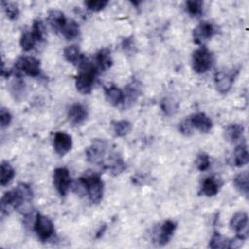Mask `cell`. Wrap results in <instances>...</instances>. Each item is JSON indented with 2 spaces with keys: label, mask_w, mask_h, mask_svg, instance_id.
<instances>
[{
  "label": "cell",
  "mask_w": 249,
  "mask_h": 249,
  "mask_svg": "<svg viewBox=\"0 0 249 249\" xmlns=\"http://www.w3.org/2000/svg\"><path fill=\"white\" fill-rule=\"evenodd\" d=\"M79 74L76 78V88L83 94H89L93 88L97 67L85 56L79 63Z\"/></svg>",
  "instance_id": "obj_1"
},
{
  "label": "cell",
  "mask_w": 249,
  "mask_h": 249,
  "mask_svg": "<svg viewBox=\"0 0 249 249\" xmlns=\"http://www.w3.org/2000/svg\"><path fill=\"white\" fill-rule=\"evenodd\" d=\"M84 194H87L92 203H99L103 196L104 185L100 176L94 172H87L78 179Z\"/></svg>",
  "instance_id": "obj_2"
},
{
  "label": "cell",
  "mask_w": 249,
  "mask_h": 249,
  "mask_svg": "<svg viewBox=\"0 0 249 249\" xmlns=\"http://www.w3.org/2000/svg\"><path fill=\"white\" fill-rule=\"evenodd\" d=\"M213 54L206 47H200L196 49L192 55L193 69L199 74L208 71L213 64Z\"/></svg>",
  "instance_id": "obj_3"
},
{
  "label": "cell",
  "mask_w": 249,
  "mask_h": 249,
  "mask_svg": "<svg viewBox=\"0 0 249 249\" xmlns=\"http://www.w3.org/2000/svg\"><path fill=\"white\" fill-rule=\"evenodd\" d=\"M237 70L223 68L218 70L214 76V83L216 89L220 93H227L232 87L234 78L237 75Z\"/></svg>",
  "instance_id": "obj_4"
},
{
  "label": "cell",
  "mask_w": 249,
  "mask_h": 249,
  "mask_svg": "<svg viewBox=\"0 0 249 249\" xmlns=\"http://www.w3.org/2000/svg\"><path fill=\"white\" fill-rule=\"evenodd\" d=\"M107 143L102 139H95L86 150L88 161L95 164L105 163V156L107 152Z\"/></svg>",
  "instance_id": "obj_5"
},
{
  "label": "cell",
  "mask_w": 249,
  "mask_h": 249,
  "mask_svg": "<svg viewBox=\"0 0 249 249\" xmlns=\"http://www.w3.org/2000/svg\"><path fill=\"white\" fill-rule=\"evenodd\" d=\"M33 228L38 237L43 241L50 239L54 233V228H53V222L48 217L41 214L36 215Z\"/></svg>",
  "instance_id": "obj_6"
},
{
  "label": "cell",
  "mask_w": 249,
  "mask_h": 249,
  "mask_svg": "<svg viewBox=\"0 0 249 249\" xmlns=\"http://www.w3.org/2000/svg\"><path fill=\"white\" fill-rule=\"evenodd\" d=\"M15 68L17 71L22 72L31 77H37L41 73L40 61L32 56L19 57L15 64Z\"/></svg>",
  "instance_id": "obj_7"
},
{
  "label": "cell",
  "mask_w": 249,
  "mask_h": 249,
  "mask_svg": "<svg viewBox=\"0 0 249 249\" xmlns=\"http://www.w3.org/2000/svg\"><path fill=\"white\" fill-rule=\"evenodd\" d=\"M71 180L69 171L65 167H57L53 170V185L60 196H65L70 188Z\"/></svg>",
  "instance_id": "obj_8"
},
{
  "label": "cell",
  "mask_w": 249,
  "mask_h": 249,
  "mask_svg": "<svg viewBox=\"0 0 249 249\" xmlns=\"http://www.w3.org/2000/svg\"><path fill=\"white\" fill-rule=\"evenodd\" d=\"M247 225H248V216L244 211L236 212L232 216L230 222V226L231 230H233L236 232V237L241 240H245L247 237V232H248Z\"/></svg>",
  "instance_id": "obj_9"
},
{
  "label": "cell",
  "mask_w": 249,
  "mask_h": 249,
  "mask_svg": "<svg viewBox=\"0 0 249 249\" xmlns=\"http://www.w3.org/2000/svg\"><path fill=\"white\" fill-rule=\"evenodd\" d=\"M216 32L217 30L214 24L208 21H203L194 29V32H193L194 42L196 44H202L205 41L211 39Z\"/></svg>",
  "instance_id": "obj_10"
},
{
  "label": "cell",
  "mask_w": 249,
  "mask_h": 249,
  "mask_svg": "<svg viewBox=\"0 0 249 249\" xmlns=\"http://www.w3.org/2000/svg\"><path fill=\"white\" fill-rule=\"evenodd\" d=\"M18 195V205L16 209H18L23 212V210H27L32 201L33 193L29 185L25 183H20L15 189Z\"/></svg>",
  "instance_id": "obj_11"
},
{
  "label": "cell",
  "mask_w": 249,
  "mask_h": 249,
  "mask_svg": "<svg viewBox=\"0 0 249 249\" xmlns=\"http://www.w3.org/2000/svg\"><path fill=\"white\" fill-rule=\"evenodd\" d=\"M53 148L57 155L64 156L72 148V137L63 131H57L53 137Z\"/></svg>",
  "instance_id": "obj_12"
},
{
  "label": "cell",
  "mask_w": 249,
  "mask_h": 249,
  "mask_svg": "<svg viewBox=\"0 0 249 249\" xmlns=\"http://www.w3.org/2000/svg\"><path fill=\"white\" fill-rule=\"evenodd\" d=\"M189 121L193 126V128L197 129L202 133H207L211 130L213 126V123L211 119L204 113H196L190 116Z\"/></svg>",
  "instance_id": "obj_13"
},
{
  "label": "cell",
  "mask_w": 249,
  "mask_h": 249,
  "mask_svg": "<svg viewBox=\"0 0 249 249\" xmlns=\"http://www.w3.org/2000/svg\"><path fill=\"white\" fill-rule=\"evenodd\" d=\"M67 116L73 124H81L88 118V109L82 103H74L69 107Z\"/></svg>",
  "instance_id": "obj_14"
},
{
  "label": "cell",
  "mask_w": 249,
  "mask_h": 249,
  "mask_svg": "<svg viewBox=\"0 0 249 249\" xmlns=\"http://www.w3.org/2000/svg\"><path fill=\"white\" fill-rule=\"evenodd\" d=\"M142 92L141 89V83L133 79L131 82L126 86L124 90V107H129L132 105L133 102L137 100V98L140 96Z\"/></svg>",
  "instance_id": "obj_15"
},
{
  "label": "cell",
  "mask_w": 249,
  "mask_h": 249,
  "mask_svg": "<svg viewBox=\"0 0 249 249\" xmlns=\"http://www.w3.org/2000/svg\"><path fill=\"white\" fill-rule=\"evenodd\" d=\"M104 93L107 101L113 106H122L124 105V92L118 88L117 86L111 85L104 88Z\"/></svg>",
  "instance_id": "obj_16"
},
{
  "label": "cell",
  "mask_w": 249,
  "mask_h": 249,
  "mask_svg": "<svg viewBox=\"0 0 249 249\" xmlns=\"http://www.w3.org/2000/svg\"><path fill=\"white\" fill-rule=\"evenodd\" d=\"M175 229H176V224L173 221H170V220L165 221L159 229L157 241L160 245H165L169 241L173 232L175 231Z\"/></svg>",
  "instance_id": "obj_17"
},
{
  "label": "cell",
  "mask_w": 249,
  "mask_h": 249,
  "mask_svg": "<svg viewBox=\"0 0 249 249\" xmlns=\"http://www.w3.org/2000/svg\"><path fill=\"white\" fill-rule=\"evenodd\" d=\"M221 185L222 183L218 177L210 176L203 181L200 192L206 196H214L219 192Z\"/></svg>",
  "instance_id": "obj_18"
},
{
  "label": "cell",
  "mask_w": 249,
  "mask_h": 249,
  "mask_svg": "<svg viewBox=\"0 0 249 249\" xmlns=\"http://www.w3.org/2000/svg\"><path fill=\"white\" fill-rule=\"evenodd\" d=\"M48 22L50 23L53 30L58 32L61 31V29L67 22V19L62 12L58 10H53L48 15Z\"/></svg>",
  "instance_id": "obj_19"
},
{
  "label": "cell",
  "mask_w": 249,
  "mask_h": 249,
  "mask_svg": "<svg viewBox=\"0 0 249 249\" xmlns=\"http://www.w3.org/2000/svg\"><path fill=\"white\" fill-rule=\"evenodd\" d=\"M113 63L111 51L108 48H103L99 50L96 53V67L101 70L105 71L111 67Z\"/></svg>",
  "instance_id": "obj_20"
},
{
  "label": "cell",
  "mask_w": 249,
  "mask_h": 249,
  "mask_svg": "<svg viewBox=\"0 0 249 249\" xmlns=\"http://www.w3.org/2000/svg\"><path fill=\"white\" fill-rule=\"evenodd\" d=\"M243 131L244 126L241 124H231L225 129V138L231 143H235L241 138Z\"/></svg>",
  "instance_id": "obj_21"
},
{
  "label": "cell",
  "mask_w": 249,
  "mask_h": 249,
  "mask_svg": "<svg viewBox=\"0 0 249 249\" xmlns=\"http://www.w3.org/2000/svg\"><path fill=\"white\" fill-rule=\"evenodd\" d=\"M233 184L235 189L243 194L245 196H248L249 193V175L248 171H242L238 173L234 178H233Z\"/></svg>",
  "instance_id": "obj_22"
},
{
  "label": "cell",
  "mask_w": 249,
  "mask_h": 249,
  "mask_svg": "<svg viewBox=\"0 0 249 249\" xmlns=\"http://www.w3.org/2000/svg\"><path fill=\"white\" fill-rule=\"evenodd\" d=\"M63 55L68 62H71L73 64H79L84 57V55L80 52V49L76 45L67 46L63 50Z\"/></svg>",
  "instance_id": "obj_23"
},
{
  "label": "cell",
  "mask_w": 249,
  "mask_h": 249,
  "mask_svg": "<svg viewBox=\"0 0 249 249\" xmlns=\"http://www.w3.org/2000/svg\"><path fill=\"white\" fill-rule=\"evenodd\" d=\"M61 34L66 40H74L79 37L80 27L79 24L75 20H67L63 28L61 29Z\"/></svg>",
  "instance_id": "obj_24"
},
{
  "label": "cell",
  "mask_w": 249,
  "mask_h": 249,
  "mask_svg": "<svg viewBox=\"0 0 249 249\" xmlns=\"http://www.w3.org/2000/svg\"><path fill=\"white\" fill-rule=\"evenodd\" d=\"M234 164L236 166H243L249 161V154L245 144H239L234 150Z\"/></svg>",
  "instance_id": "obj_25"
},
{
  "label": "cell",
  "mask_w": 249,
  "mask_h": 249,
  "mask_svg": "<svg viewBox=\"0 0 249 249\" xmlns=\"http://www.w3.org/2000/svg\"><path fill=\"white\" fill-rule=\"evenodd\" d=\"M0 173H1V175H0V184L2 186L8 185L15 176L14 168L12 167V165L9 162H6V161H3L1 163Z\"/></svg>",
  "instance_id": "obj_26"
},
{
  "label": "cell",
  "mask_w": 249,
  "mask_h": 249,
  "mask_svg": "<svg viewBox=\"0 0 249 249\" xmlns=\"http://www.w3.org/2000/svg\"><path fill=\"white\" fill-rule=\"evenodd\" d=\"M178 107H179L178 102L171 97H164L161 99L160 108L166 116L174 115L177 112Z\"/></svg>",
  "instance_id": "obj_27"
},
{
  "label": "cell",
  "mask_w": 249,
  "mask_h": 249,
  "mask_svg": "<svg viewBox=\"0 0 249 249\" xmlns=\"http://www.w3.org/2000/svg\"><path fill=\"white\" fill-rule=\"evenodd\" d=\"M210 248H231V240L223 237L219 232H214L209 242Z\"/></svg>",
  "instance_id": "obj_28"
},
{
  "label": "cell",
  "mask_w": 249,
  "mask_h": 249,
  "mask_svg": "<svg viewBox=\"0 0 249 249\" xmlns=\"http://www.w3.org/2000/svg\"><path fill=\"white\" fill-rule=\"evenodd\" d=\"M131 127H132L131 124L125 120L113 122V130L115 134L119 137L126 135L131 130Z\"/></svg>",
  "instance_id": "obj_29"
},
{
  "label": "cell",
  "mask_w": 249,
  "mask_h": 249,
  "mask_svg": "<svg viewBox=\"0 0 249 249\" xmlns=\"http://www.w3.org/2000/svg\"><path fill=\"white\" fill-rule=\"evenodd\" d=\"M203 3L199 0H190L186 2V10L193 17H199L202 14Z\"/></svg>",
  "instance_id": "obj_30"
},
{
  "label": "cell",
  "mask_w": 249,
  "mask_h": 249,
  "mask_svg": "<svg viewBox=\"0 0 249 249\" xmlns=\"http://www.w3.org/2000/svg\"><path fill=\"white\" fill-rule=\"evenodd\" d=\"M37 41L35 40L33 34L31 31H25L24 33H22L21 37H20V47L23 51H30L31 49H33V47L35 46V43Z\"/></svg>",
  "instance_id": "obj_31"
},
{
  "label": "cell",
  "mask_w": 249,
  "mask_h": 249,
  "mask_svg": "<svg viewBox=\"0 0 249 249\" xmlns=\"http://www.w3.org/2000/svg\"><path fill=\"white\" fill-rule=\"evenodd\" d=\"M31 32L37 42H43L45 40V26L40 19H35L32 24Z\"/></svg>",
  "instance_id": "obj_32"
},
{
  "label": "cell",
  "mask_w": 249,
  "mask_h": 249,
  "mask_svg": "<svg viewBox=\"0 0 249 249\" xmlns=\"http://www.w3.org/2000/svg\"><path fill=\"white\" fill-rule=\"evenodd\" d=\"M1 5L3 7L4 12L6 13L7 17L10 19H17L19 15V10L18 6L15 3L12 2H7V1H2Z\"/></svg>",
  "instance_id": "obj_33"
},
{
  "label": "cell",
  "mask_w": 249,
  "mask_h": 249,
  "mask_svg": "<svg viewBox=\"0 0 249 249\" xmlns=\"http://www.w3.org/2000/svg\"><path fill=\"white\" fill-rule=\"evenodd\" d=\"M24 82L20 79L16 80L12 85H11V92L14 95L15 99H19L22 94L24 93Z\"/></svg>",
  "instance_id": "obj_34"
},
{
  "label": "cell",
  "mask_w": 249,
  "mask_h": 249,
  "mask_svg": "<svg viewBox=\"0 0 249 249\" xmlns=\"http://www.w3.org/2000/svg\"><path fill=\"white\" fill-rule=\"evenodd\" d=\"M196 166L199 171H204L210 166V159L207 154L201 153L196 160Z\"/></svg>",
  "instance_id": "obj_35"
},
{
  "label": "cell",
  "mask_w": 249,
  "mask_h": 249,
  "mask_svg": "<svg viewBox=\"0 0 249 249\" xmlns=\"http://www.w3.org/2000/svg\"><path fill=\"white\" fill-rule=\"evenodd\" d=\"M85 4L89 10L93 12H99L105 8V6L108 4V1L107 0H89L85 2Z\"/></svg>",
  "instance_id": "obj_36"
},
{
  "label": "cell",
  "mask_w": 249,
  "mask_h": 249,
  "mask_svg": "<svg viewBox=\"0 0 249 249\" xmlns=\"http://www.w3.org/2000/svg\"><path fill=\"white\" fill-rule=\"evenodd\" d=\"M12 121V115L6 108H1L0 110V124L1 127L8 126Z\"/></svg>",
  "instance_id": "obj_37"
},
{
  "label": "cell",
  "mask_w": 249,
  "mask_h": 249,
  "mask_svg": "<svg viewBox=\"0 0 249 249\" xmlns=\"http://www.w3.org/2000/svg\"><path fill=\"white\" fill-rule=\"evenodd\" d=\"M179 129L184 135H191L193 133V130H194V128H193V126H192L188 118L181 122V124H179Z\"/></svg>",
  "instance_id": "obj_38"
},
{
  "label": "cell",
  "mask_w": 249,
  "mask_h": 249,
  "mask_svg": "<svg viewBox=\"0 0 249 249\" xmlns=\"http://www.w3.org/2000/svg\"><path fill=\"white\" fill-rule=\"evenodd\" d=\"M122 47H123L124 52H126V53H133V50L135 48L133 37H128V38L124 39L123 42H122Z\"/></svg>",
  "instance_id": "obj_39"
}]
</instances>
